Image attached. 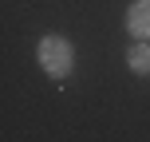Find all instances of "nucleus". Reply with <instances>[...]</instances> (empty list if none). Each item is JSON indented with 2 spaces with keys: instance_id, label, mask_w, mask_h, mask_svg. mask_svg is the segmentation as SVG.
Returning <instances> with one entry per match:
<instances>
[{
  "instance_id": "1",
  "label": "nucleus",
  "mask_w": 150,
  "mask_h": 142,
  "mask_svg": "<svg viewBox=\"0 0 150 142\" xmlns=\"http://www.w3.org/2000/svg\"><path fill=\"white\" fill-rule=\"evenodd\" d=\"M40 67L52 75V79H67L71 67H75V47H71V40H63V36H44V40H40Z\"/></svg>"
},
{
  "instance_id": "2",
  "label": "nucleus",
  "mask_w": 150,
  "mask_h": 142,
  "mask_svg": "<svg viewBox=\"0 0 150 142\" xmlns=\"http://www.w3.org/2000/svg\"><path fill=\"white\" fill-rule=\"evenodd\" d=\"M127 32L134 40H150V0H134L127 8Z\"/></svg>"
},
{
  "instance_id": "3",
  "label": "nucleus",
  "mask_w": 150,
  "mask_h": 142,
  "mask_svg": "<svg viewBox=\"0 0 150 142\" xmlns=\"http://www.w3.org/2000/svg\"><path fill=\"white\" fill-rule=\"evenodd\" d=\"M127 67L134 75H150V40H138V44L127 52Z\"/></svg>"
}]
</instances>
